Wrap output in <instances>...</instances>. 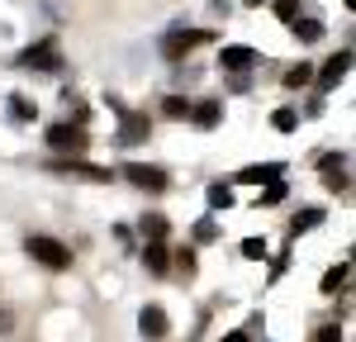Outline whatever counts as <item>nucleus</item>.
Here are the masks:
<instances>
[{"mask_svg": "<svg viewBox=\"0 0 356 342\" xmlns=\"http://www.w3.org/2000/svg\"><path fill=\"white\" fill-rule=\"evenodd\" d=\"M214 233H219V228H214V219H204V224L195 228V238H200V243H209V238H214Z\"/></svg>", "mask_w": 356, "mask_h": 342, "instance_id": "nucleus-29", "label": "nucleus"}, {"mask_svg": "<svg viewBox=\"0 0 356 342\" xmlns=\"http://www.w3.org/2000/svg\"><path fill=\"white\" fill-rule=\"evenodd\" d=\"M209 209H214V214H223V209H233V190H228L223 181H214V186H209Z\"/></svg>", "mask_w": 356, "mask_h": 342, "instance_id": "nucleus-16", "label": "nucleus"}, {"mask_svg": "<svg viewBox=\"0 0 356 342\" xmlns=\"http://www.w3.org/2000/svg\"><path fill=\"white\" fill-rule=\"evenodd\" d=\"M143 261H147V271L162 276L166 266H171V247H166V243H143Z\"/></svg>", "mask_w": 356, "mask_h": 342, "instance_id": "nucleus-12", "label": "nucleus"}, {"mask_svg": "<svg viewBox=\"0 0 356 342\" xmlns=\"http://www.w3.org/2000/svg\"><path fill=\"white\" fill-rule=\"evenodd\" d=\"M176 271H181V276H195V252H191V247L176 256Z\"/></svg>", "mask_w": 356, "mask_h": 342, "instance_id": "nucleus-26", "label": "nucleus"}, {"mask_svg": "<svg viewBox=\"0 0 356 342\" xmlns=\"http://www.w3.org/2000/svg\"><path fill=\"white\" fill-rule=\"evenodd\" d=\"M10 328H15V314H10L5 304H0V333H10Z\"/></svg>", "mask_w": 356, "mask_h": 342, "instance_id": "nucleus-30", "label": "nucleus"}, {"mask_svg": "<svg viewBox=\"0 0 356 342\" xmlns=\"http://www.w3.org/2000/svg\"><path fill=\"white\" fill-rule=\"evenodd\" d=\"M124 114V124H119V142H143L147 138V114H129V110H119Z\"/></svg>", "mask_w": 356, "mask_h": 342, "instance_id": "nucleus-11", "label": "nucleus"}, {"mask_svg": "<svg viewBox=\"0 0 356 342\" xmlns=\"http://www.w3.org/2000/svg\"><path fill=\"white\" fill-rule=\"evenodd\" d=\"M347 281H352V261H337L328 276H323V295H337V290H347Z\"/></svg>", "mask_w": 356, "mask_h": 342, "instance_id": "nucleus-15", "label": "nucleus"}, {"mask_svg": "<svg viewBox=\"0 0 356 342\" xmlns=\"http://www.w3.org/2000/svg\"><path fill=\"white\" fill-rule=\"evenodd\" d=\"M10 114H15V119H33V105H29L24 95H15V105H10Z\"/></svg>", "mask_w": 356, "mask_h": 342, "instance_id": "nucleus-27", "label": "nucleus"}, {"mask_svg": "<svg viewBox=\"0 0 356 342\" xmlns=\"http://www.w3.org/2000/svg\"><path fill=\"white\" fill-rule=\"evenodd\" d=\"M209 33L204 28H176V33H166L162 38V53H166V62H181V57L191 53V48H200Z\"/></svg>", "mask_w": 356, "mask_h": 342, "instance_id": "nucleus-3", "label": "nucleus"}, {"mask_svg": "<svg viewBox=\"0 0 356 342\" xmlns=\"http://www.w3.org/2000/svg\"><path fill=\"white\" fill-rule=\"evenodd\" d=\"M219 62L228 67V72H247V67L257 62V53H252V48H243V43H233V48H223Z\"/></svg>", "mask_w": 356, "mask_h": 342, "instance_id": "nucleus-13", "label": "nucleus"}, {"mask_svg": "<svg viewBox=\"0 0 356 342\" xmlns=\"http://www.w3.org/2000/svg\"><path fill=\"white\" fill-rule=\"evenodd\" d=\"M243 256H247V261H266V238H247Z\"/></svg>", "mask_w": 356, "mask_h": 342, "instance_id": "nucleus-23", "label": "nucleus"}, {"mask_svg": "<svg viewBox=\"0 0 356 342\" xmlns=\"http://www.w3.org/2000/svg\"><path fill=\"white\" fill-rule=\"evenodd\" d=\"M162 114H166V119H191V100H181V95H171V100L162 105Z\"/></svg>", "mask_w": 356, "mask_h": 342, "instance_id": "nucleus-20", "label": "nucleus"}, {"mask_svg": "<svg viewBox=\"0 0 356 342\" xmlns=\"http://www.w3.org/2000/svg\"><path fill=\"white\" fill-rule=\"evenodd\" d=\"M124 176H129L134 186H143V190H166V171H162V167H147V162H129V167H124Z\"/></svg>", "mask_w": 356, "mask_h": 342, "instance_id": "nucleus-6", "label": "nucleus"}, {"mask_svg": "<svg viewBox=\"0 0 356 342\" xmlns=\"http://www.w3.org/2000/svg\"><path fill=\"white\" fill-rule=\"evenodd\" d=\"M24 252L33 256L38 266H48V271H67V266H72V252H67L57 238H48V233H33L24 243Z\"/></svg>", "mask_w": 356, "mask_h": 342, "instance_id": "nucleus-1", "label": "nucleus"}, {"mask_svg": "<svg viewBox=\"0 0 356 342\" xmlns=\"http://www.w3.org/2000/svg\"><path fill=\"white\" fill-rule=\"evenodd\" d=\"M290 28L300 33L304 43H314V38H323V24H314V19H295V24H290Z\"/></svg>", "mask_w": 356, "mask_h": 342, "instance_id": "nucleus-21", "label": "nucleus"}, {"mask_svg": "<svg viewBox=\"0 0 356 342\" xmlns=\"http://www.w3.org/2000/svg\"><path fill=\"white\" fill-rule=\"evenodd\" d=\"M271 124L280 129V133H295V124H300V114H295V110H275V114H271Z\"/></svg>", "mask_w": 356, "mask_h": 342, "instance_id": "nucleus-22", "label": "nucleus"}, {"mask_svg": "<svg viewBox=\"0 0 356 342\" xmlns=\"http://www.w3.org/2000/svg\"><path fill=\"white\" fill-rule=\"evenodd\" d=\"M223 342H247V333H228V338H223Z\"/></svg>", "mask_w": 356, "mask_h": 342, "instance_id": "nucleus-31", "label": "nucleus"}, {"mask_svg": "<svg viewBox=\"0 0 356 342\" xmlns=\"http://www.w3.org/2000/svg\"><path fill=\"white\" fill-rule=\"evenodd\" d=\"M53 171H67V176H81V181H114L105 167H90L81 157H67V162H53Z\"/></svg>", "mask_w": 356, "mask_h": 342, "instance_id": "nucleus-8", "label": "nucleus"}, {"mask_svg": "<svg viewBox=\"0 0 356 342\" xmlns=\"http://www.w3.org/2000/svg\"><path fill=\"white\" fill-rule=\"evenodd\" d=\"M143 238H147V243H166V219L162 214H147V219H143Z\"/></svg>", "mask_w": 356, "mask_h": 342, "instance_id": "nucleus-17", "label": "nucleus"}, {"mask_svg": "<svg viewBox=\"0 0 356 342\" xmlns=\"http://www.w3.org/2000/svg\"><path fill=\"white\" fill-rule=\"evenodd\" d=\"M318 342H342V328H337V323H323V328H318Z\"/></svg>", "mask_w": 356, "mask_h": 342, "instance_id": "nucleus-28", "label": "nucleus"}, {"mask_svg": "<svg viewBox=\"0 0 356 342\" xmlns=\"http://www.w3.org/2000/svg\"><path fill=\"white\" fill-rule=\"evenodd\" d=\"M48 142H53L57 152H72V157H81L86 147H90L81 124H53V129H48Z\"/></svg>", "mask_w": 356, "mask_h": 342, "instance_id": "nucleus-2", "label": "nucleus"}, {"mask_svg": "<svg viewBox=\"0 0 356 342\" xmlns=\"http://www.w3.org/2000/svg\"><path fill=\"white\" fill-rule=\"evenodd\" d=\"M138 328H143V338H166L171 333V318H166L162 304H143V314H138Z\"/></svg>", "mask_w": 356, "mask_h": 342, "instance_id": "nucleus-4", "label": "nucleus"}, {"mask_svg": "<svg viewBox=\"0 0 356 342\" xmlns=\"http://www.w3.org/2000/svg\"><path fill=\"white\" fill-rule=\"evenodd\" d=\"M347 72H352V53L342 48V53H337V57H328V62H323V67H318L314 76H318V86H323V90H332V86L342 81Z\"/></svg>", "mask_w": 356, "mask_h": 342, "instance_id": "nucleus-7", "label": "nucleus"}, {"mask_svg": "<svg viewBox=\"0 0 356 342\" xmlns=\"http://www.w3.org/2000/svg\"><path fill=\"white\" fill-rule=\"evenodd\" d=\"M243 5H261V0H243Z\"/></svg>", "mask_w": 356, "mask_h": 342, "instance_id": "nucleus-32", "label": "nucleus"}, {"mask_svg": "<svg viewBox=\"0 0 356 342\" xmlns=\"http://www.w3.org/2000/svg\"><path fill=\"white\" fill-rule=\"evenodd\" d=\"M19 67H33V72H53L57 67V43H29L19 53Z\"/></svg>", "mask_w": 356, "mask_h": 342, "instance_id": "nucleus-5", "label": "nucleus"}, {"mask_svg": "<svg viewBox=\"0 0 356 342\" xmlns=\"http://www.w3.org/2000/svg\"><path fill=\"white\" fill-rule=\"evenodd\" d=\"M318 167H323V181H328V190H347V157H342V152H328Z\"/></svg>", "mask_w": 356, "mask_h": 342, "instance_id": "nucleus-9", "label": "nucleus"}, {"mask_svg": "<svg viewBox=\"0 0 356 342\" xmlns=\"http://www.w3.org/2000/svg\"><path fill=\"white\" fill-rule=\"evenodd\" d=\"M323 224V209H304L300 219H295V224H290V233H295V238H300V233H309V228H318Z\"/></svg>", "mask_w": 356, "mask_h": 342, "instance_id": "nucleus-19", "label": "nucleus"}, {"mask_svg": "<svg viewBox=\"0 0 356 342\" xmlns=\"http://www.w3.org/2000/svg\"><path fill=\"white\" fill-rule=\"evenodd\" d=\"M280 171H285V162H261V167H243L233 181H243V186H261V181H280Z\"/></svg>", "mask_w": 356, "mask_h": 342, "instance_id": "nucleus-10", "label": "nucleus"}, {"mask_svg": "<svg viewBox=\"0 0 356 342\" xmlns=\"http://www.w3.org/2000/svg\"><path fill=\"white\" fill-rule=\"evenodd\" d=\"M275 15H280L285 24H295V19H300V5H295V0H275Z\"/></svg>", "mask_w": 356, "mask_h": 342, "instance_id": "nucleus-24", "label": "nucleus"}, {"mask_svg": "<svg viewBox=\"0 0 356 342\" xmlns=\"http://www.w3.org/2000/svg\"><path fill=\"white\" fill-rule=\"evenodd\" d=\"M309 81H314V67H309V62H300V67L285 72V86H290V90H300V86H309Z\"/></svg>", "mask_w": 356, "mask_h": 342, "instance_id": "nucleus-18", "label": "nucleus"}, {"mask_svg": "<svg viewBox=\"0 0 356 342\" xmlns=\"http://www.w3.org/2000/svg\"><path fill=\"white\" fill-rule=\"evenodd\" d=\"M285 200V186L280 181H266V190H261V204H280Z\"/></svg>", "mask_w": 356, "mask_h": 342, "instance_id": "nucleus-25", "label": "nucleus"}, {"mask_svg": "<svg viewBox=\"0 0 356 342\" xmlns=\"http://www.w3.org/2000/svg\"><path fill=\"white\" fill-rule=\"evenodd\" d=\"M191 119L200 124V129H214V124L223 119V105H219V100H204V105H191Z\"/></svg>", "mask_w": 356, "mask_h": 342, "instance_id": "nucleus-14", "label": "nucleus"}]
</instances>
